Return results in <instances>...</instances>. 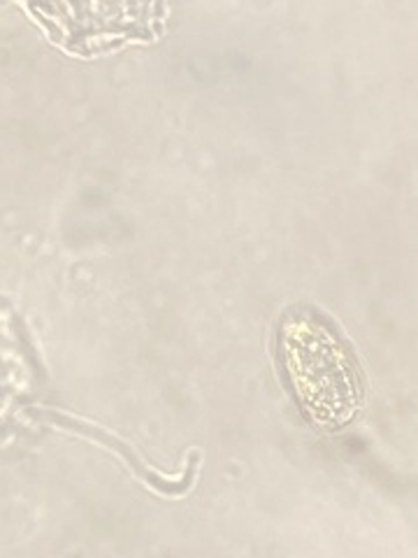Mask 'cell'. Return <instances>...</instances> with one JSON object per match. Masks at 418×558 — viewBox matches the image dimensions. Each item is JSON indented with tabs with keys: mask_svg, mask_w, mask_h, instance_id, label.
I'll list each match as a JSON object with an SVG mask.
<instances>
[{
	"mask_svg": "<svg viewBox=\"0 0 418 558\" xmlns=\"http://www.w3.org/2000/svg\"><path fill=\"white\" fill-rule=\"evenodd\" d=\"M279 361L303 412L314 424L335 430L362 405L358 361L342 338L311 312H293L279 330Z\"/></svg>",
	"mask_w": 418,
	"mask_h": 558,
	"instance_id": "6da1fadb",
	"label": "cell"
}]
</instances>
